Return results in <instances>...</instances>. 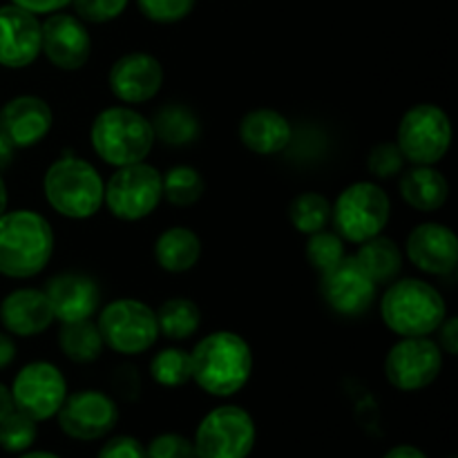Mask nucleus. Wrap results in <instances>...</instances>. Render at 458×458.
I'll use <instances>...</instances> for the list:
<instances>
[{"label": "nucleus", "mask_w": 458, "mask_h": 458, "mask_svg": "<svg viewBox=\"0 0 458 458\" xmlns=\"http://www.w3.org/2000/svg\"><path fill=\"white\" fill-rule=\"evenodd\" d=\"M192 380L206 394L226 398L244 389L253 371V352L235 331H213L191 352Z\"/></svg>", "instance_id": "1"}, {"label": "nucleus", "mask_w": 458, "mask_h": 458, "mask_svg": "<svg viewBox=\"0 0 458 458\" xmlns=\"http://www.w3.org/2000/svg\"><path fill=\"white\" fill-rule=\"evenodd\" d=\"M54 253L52 224L36 210H4L0 215V276L34 277Z\"/></svg>", "instance_id": "2"}, {"label": "nucleus", "mask_w": 458, "mask_h": 458, "mask_svg": "<svg viewBox=\"0 0 458 458\" xmlns=\"http://www.w3.org/2000/svg\"><path fill=\"white\" fill-rule=\"evenodd\" d=\"M380 318L401 338L432 335L447 318L441 291L419 277H403L389 282L380 298Z\"/></svg>", "instance_id": "3"}, {"label": "nucleus", "mask_w": 458, "mask_h": 458, "mask_svg": "<svg viewBox=\"0 0 458 458\" xmlns=\"http://www.w3.org/2000/svg\"><path fill=\"white\" fill-rule=\"evenodd\" d=\"M89 141L106 164L121 168L146 161L155 146V132L141 112L128 106H112L94 116Z\"/></svg>", "instance_id": "4"}, {"label": "nucleus", "mask_w": 458, "mask_h": 458, "mask_svg": "<svg viewBox=\"0 0 458 458\" xmlns=\"http://www.w3.org/2000/svg\"><path fill=\"white\" fill-rule=\"evenodd\" d=\"M47 204L67 219H89L101 210L106 182L89 161L63 157L54 161L43 177Z\"/></svg>", "instance_id": "5"}, {"label": "nucleus", "mask_w": 458, "mask_h": 458, "mask_svg": "<svg viewBox=\"0 0 458 458\" xmlns=\"http://www.w3.org/2000/svg\"><path fill=\"white\" fill-rule=\"evenodd\" d=\"M392 217L389 195L374 182H356L344 188L331 206V222L344 242L362 244L376 235H383Z\"/></svg>", "instance_id": "6"}, {"label": "nucleus", "mask_w": 458, "mask_h": 458, "mask_svg": "<svg viewBox=\"0 0 458 458\" xmlns=\"http://www.w3.org/2000/svg\"><path fill=\"white\" fill-rule=\"evenodd\" d=\"M106 347L123 356H137L155 347L159 338L157 316L146 302L134 298L112 300L98 311L97 320Z\"/></svg>", "instance_id": "7"}, {"label": "nucleus", "mask_w": 458, "mask_h": 458, "mask_svg": "<svg viewBox=\"0 0 458 458\" xmlns=\"http://www.w3.org/2000/svg\"><path fill=\"white\" fill-rule=\"evenodd\" d=\"M396 146L410 164H438L452 146V121L447 112L434 103H416L398 123Z\"/></svg>", "instance_id": "8"}, {"label": "nucleus", "mask_w": 458, "mask_h": 458, "mask_svg": "<svg viewBox=\"0 0 458 458\" xmlns=\"http://www.w3.org/2000/svg\"><path fill=\"white\" fill-rule=\"evenodd\" d=\"M161 199V173L146 161L116 168L103 192V206H107V210L121 222H139L148 217L155 213Z\"/></svg>", "instance_id": "9"}, {"label": "nucleus", "mask_w": 458, "mask_h": 458, "mask_svg": "<svg viewBox=\"0 0 458 458\" xmlns=\"http://www.w3.org/2000/svg\"><path fill=\"white\" fill-rule=\"evenodd\" d=\"M192 445L197 458H249L255 445V423L244 407H215L197 425Z\"/></svg>", "instance_id": "10"}, {"label": "nucleus", "mask_w": 458, "mask_h": 458, "mask_svg": "<svg viewBox=\"0 0 458 458\" xmlns=\"http://www.w3.org/2000/svg\"><path fill=\"white\" fill-rule=\"evenodd\" d=\"M443 371V352L429 335L401 338L385 358V376L401 392H420Z\"/></svg>", "instance_id": "11"}, {"label": "nucleus", "mask_w": 458, "mask_h": 458, "mask_svg": "<svg viewBox=\"0 0 458 458\" xmlns=\"http://www.w3.org/2000/svg\"><path fill=\"white\" fill-rule=\"evenodd\" d=\"M13 407L36 423L56 416L67 398V380L56 365L36 360L22 367L12 383Z\"/></svg>", "instance_id": "12"}, {"label": "nucleus", "mask_w": 458, "mask_h": 458, "mask_svg": "<svg viewBox=\"0 0 458 458\" xmlns=\"http://www.w3.org/2000/svg\"><path fill=\"white\" fill-rule=\"evenodd\" d=\"M58 428L74 441H98L119 423V407L114 398L97 389L67 394L56 411Z\"/></svg>", "instance_id": "13"}, {"label": "nucleus", "mask_w": 458, "mask_h": 458, "mask_svg": "<svg viewBox=\"0 0 458 458\" xmlns=\"http://www.w3.org/2000/svg\"><path fill=\"white\" fill-rule=\"evenodd\" d=\"M320 293L331 311L344 318H358L371 309L378 284L367 276L353 255H344L335 267L322 273Z\"/></svg>", "instance_id": "14"}, {"label": "nucleus", "mask_w": 458, "mask_h": 458, "mask_svg": "<svg viewBox=\"0 0 458 458\" xmlns=\"http://www.w3.org/2000/svg\"><path fill=\"white\" fill-rule=\"evenodd\" d=\"M40 54H45L56 70L76 72L88 65L92 56V36L79 16L49 13L47 21L40 22Z\"/></svg>", "instance_id": "15"}, {"label": "nucleus", "mask_w": 458, "mask_h": 458, "mask_svg": "<svg viewBox=\"0 0 458 458\" xmlns=\"http://www.w3.org/2000/svg\"><path fill=\"white\" fill-rule=\"evenodd\" d=\"M110 92L125 106L148 103L164 85V67L148 52H130L116 58L107 74Z\"/></svg>", "instance_id": "16"}, {"label": "nucleus", "mask_w": 458, "mask_h": 458, "mask_svg": "<svg viewBox=\"0 0 458 458\" xmlns=\"http://www.w3.org/2000/svg\"><path fill=\"white\" fill-rule=\"evenodd\" d=\"M40 38L36 13L12 3L0 7V65L12 70L31 65L40 56Z\"/></svg>", "instance_id": "17"}, {"label": "nucleus", "mask_w": 458, "mask_h": 458, "mask_svg": "<svg viewBox=\"0 0 458 458\" xmlns=\"http://www.w3.org/2000/svg\"><path fill=\"white\" fill-rule=\"evenodd\" d=\"M49 304H52L54 320L79 322L89 320L101 307V289L97 280L85 273H58L45 286Z\"/></svg>", "instance_id": "18"}, {"label": "nucleus", "mask_w": 458, "mask_h": 458, "mask_svg": "<svg viewBox=\"0 0 458 458\" xmlns=\"http://www.w3.org/2000/svg\"><path fill=\"white\" fill-rule=\"evenodd\" d=\"M405 250L410 262L429 276H447L458 264V240L445 224H419L407 237Z\"/></svg>", "instance_id": "19"}, {"label": "nucleus", "mask_w": 458, "mask_h": 458, "mask_svg": "<svg viewBox=\"0 0 458 458\" xmlns=\"http://www.w3.org/2000/svg\"><path fill=\"white\" fill-rule=\"evenodd\" d=\"M54 125V112L45 98L21 94L0 110V132L13 148H31L43 141Z\"/></svg>", "instance_id": "20"}, {"label": "nucleus", "mask_w": 458, "mask_h": 458, "mask_svg": "<svg viewBox=\"0 0 458 458\" xmlns=\"http://www.w3.org/2000/svg\"><path fill=\"white\" fill-rule=\"evenodd\" d=\"M0 322L9 335L34 338L52 327V304L43 289H16L0 302Z\"/></svg>", "instance_id": "21"}, {"label": "nucleus", "mask_w": 458, "mask_h": 458, "mask_svg": "<svg viewBox=\"0 0 458 458\" xmlns=\"http://www.w3.org/2000/svg\"><path fill=\"white\" fill-rule=\"evenodd\" d=\"M240 141L255 155H280L291 146L293 137V125L271 107H259V110L249 112L240 121Z\"/></svg>", "instance_id": "22"}, {"label": "nucleus", "mask_w": 458, "mask_h": 458, "mask_svg": "<svg viewBox=\"0 0 458 458\" xmlns=\"http://www.w3.org/2000/svg\"><path fill=\"white\" fill-rule=\"evenodd\" d=\"M398 191L407 206L420 213H434L445 206L450 197V183L445 174L434 165H414V168L401 173Z\"/></svg>", "instance_id": "23"}, {"label": "nucleus", "mask_w": 458, "mask_h": 458, "mask_svg": "<svg viewBox=\"0 0 458 458\" xmlns=\"http://www.w3.org/2000/svg\"><path fill=\"white\" fill-rule=\"evenodd\" d=\"M201 240L186 226L165 228L155 242V259L164 271L186 273L199 262Z\"/></svg>", "instance_id": "24"}, {"label": "nucleus", "mask_w": 458, "mask_h": 458, "mask_svg": "<svg viewBox=\"0 0 458 458\" xmlns=\"http://www.w3.org/2000/svg\"><path fill=\"white\" fill-rule=\"evenodd\" d=\"M150 125L152 132H155V139H159L161 143L173 148L191 146L201 134L199 116L191 107L182 106V103L161 106L155 112V116H152Z\"/></svg>", "instance_id": "25"}, {"label": "nucleus", "mask_w": 458, "mask_h": 458, "mask_svg": "<svg viewBox=\"0 0 458 458\" xmlns=\"http://www.w3.org/2000/svg\"><path fill=\"white\" fill-rule=\"evenodd\" d=\"M358 246L360 249H358L353 258H356V262L365 268V273L376 284L380 286L396 280L403 268V250L392 237L376 235Z\"/></svg>", "instance_id": "26"}, {"label": "nucleus", "mask_w": 458, "mask_h": 458, "mask_svg": "<svg viewBox=\"0 0 458 458\" xmlns=\"http://www.w3.org/2000/svg\"><path fill=\"white\" fill-rule=\"evenodd\" d=\"M58 347L76 365H89L98 360L106 349L97 322L79 320V322H63L58 331Z\"/></svg>", "instance_id": "27"}, {"label": "nucleus", "mask_w": 458, "mask_h": 458, "mask_svg": "<svg viewBox=\"0 0 458 458\" xmlns=\"http://www.w3.org/2000/svg\"><path fill=\"white\" fill-rule=\"evenodd\" d=\"M159 334L170 340H188L199 331L201 309L191 298H170L155 311Z\"/></svg>", "instance_id": "28"}, {"label": "nucleus", "mask_w": 458, "mask_h": 458, "mask_svg": "<svg viewBox=\"0 0 458 458\" xmlns=\"http://www.w3.org/2000/svg\"><path fill=\"white\" fill-rule=\"evenodd\" d=\"M289 219L295 231L302 233V235L325 231L331 224V201L322 192H300L298 197L291 199Z\"/></svg>", "instance_id": "29"}, {"label": "nucleus", "mask_w": 458, "mask_h": 458, "mask_svg": "<svg viewBox=\"0 0 458 458\" xmlns=\"http://www.w3.org/2000/svg\"><path fill=\"white\" fill-rule=\"evenodd\" d=\"M161 191L164 199L177 208H188L197 204L206 191V182L201 173L192 165H173L165 174H161Z\"/></svg>", "instance_id": "30"}, {"label": "nucleus", "mask_w": 458, "mask_h": 458, "mask_svg": "<svg viewBox=\"0 0 458 458\" xmlns=\"http://www.w3.org/2000/svg\"><path fill=\"white\" fill-rule=\"evenodd\" d=\"M150 376L161 387H183L192 380L191 352L182 347L161 349L150 360Z\"/></svg>", "instance_id": "31"}, {"label": "nucleus", "mask_w": 458, "mask_h": 458, "mask_svg": "<svg viewBox=\"0 0 458 458\" xmlns=\"http://www.w3.org/2000/svg\"><path fill=\"white\" fill-rule=\"evenodd\" d=\"M38 437V423L22 411L13 410L0 420V447L9 454H22L30 450Z\"/></svg>", "instance_id": "32"}, {"label": "nucleus", "mask_w": 458, "mask_h": 458, "mask_svg": "<svg viewBox=\"0 0 458 458\" xmlns=\"http://www.w3.org/2000/svg\"><path fill=\"white\" fill-rule=\"evenodd\" d=\"M307 262L311 268L325 273L344 258V240L335 231H318L307 240Z\"/></svg>", "instance_id": "33"}, {"label": "nucleus", "mask_w": 458, "mask_h": 458, "mask_svg": "<svg viewBox=\"0 0 458 458\" xmlns=\"http://www.w3.org/2000/svg\"><path fill=\"white\" fill-rule=\"evenodd\" d=\"M367 168H369V173L376 179H392L403 173V168H405V157H403L396 141L376 143L369 150V157H367Z\"/></svg>", "instance_id": "34"}, {"label": "nucleus", "mask_w": 458, "mask_h": 458, "mask_svg": "<svg viewBox=\"0 0 458 458\" xmlns=\"http://www.w3.org/2000/svg\"><path fill=\"white\" fill-rule=\"evenodd\" d=\"M139 12L152 22L173 25L183 21L195 7V0H137Z\"/></svg>", "instance_id": "35"}, {"label": "nucleus", "mask_w": 458, "mask_h": 458, "mask_svg": "<svg viewBox=\"0 0 458 458\" xmlns=\"http://www.w3.org/2000/svg\"><path fill=\"white\" fill-rule=\"evenodd\" d=\"M130 0H72L74 16H79L83 22H110L119 18L125 12Z\"/></svg>", "instance_id": "36"}, {"label": "nucleus", "mask_w": 458, "mask_h": 458, "mask_svg": "<svg viewBox=\"0 0 458 458\" xmlns=\"http://www.w3.org/2000/svg\"><path fill=\"white\" fill-rule=\"evenodd\" d=\"M148 458H197L191 438L177 432H165L152 438L146 447Z\"/></svg>", "instance_id": "37"}, {"label": "nucleus", "mask_w": 458, "mask_h": 458, "mask_svg": "<svg viewBox=\"0 0 458 458\" xmlns=\"http://www.w3.org/2000/svg\"><path fill=\"white\" fill-rule=\"evenodd\" d=\"M97 458H148L146 445L132 437H114L101 447Z\"/></svg>", "instance_id": "38"}, {"label": "nucleus", "mask_w": 458, "mask_h": 458, "mask_svg": "<svg viewBox=\"0 0 458 458\" xmlns=\"http://www.w3.org/2000/svg\"><path fill=\"white\" fill-rule=\"evenodd\" d=\"M437 331L441 334L438 335V347H441V352L450 353V356H456L458 353V318L447 316Z\"/></svg>", "instance_id": "39"}, {"label": "nucleus", "mask_w": 458, "mask_h": 458, "mask_svg": "<svg viewBox=\"0 0 458 458\" xmlns=\"http://www.w3.org/2000/svg\"><path fill=\"white\" fill-rule=\"evenodd\" d=\"M12 4H18V7L40 16V13L61 12V9H65L67 4H72V0H12Z\"/></svg>", "instance_id": "40"}, {"label": "nucleus", "mask_w": 458, "mask_h": 458, "mask_svg": "<svg viewBox=\"0 0 458 458\" xmlns=\"http://www.w3.org/2000/svg\"><path fill=\"white\" fill-rule=\"evenodd\" d=\"M13 358H16V343H13L7 331H0V371L7 369Z\"/></svg>", "instance_id": "41"}, {"label": "nucleus", "mask_w": 458, "mask_h": 458, "mask_svg": "<svg viewBox=\"0 0 458 458\" xmlns=\"http://www.w3.org/2000/svg\"><path fill=\"white\" fill-rule=\"evenodd\" d=\"M383 458H428V454L414 445H398L392 447Z\"/></svg>", "instance_id": "42"}, {"label": "nucleus", "mask_w": 458, "mask_h": 458, "mask_svg": "<svg viewBox=\"0 0 458 458\" xmlns=\"http://www.w3.org/2000/svg\"><path fill=\"white\" fill-rule=\"evenodd\" d=\"M13 152H16L13 143L9 141V139L4 137L3 132H0V170H4L9 164H12V161H13Z\"/></svg>", "instance_id": "43"}, {"label": "nucleus", "mask_w": 458, "mask_h": 458, "mask_svg": "<svg viewBox=\"0 0 458 458\" xmlns=\"http://www.w3.org/2000/svg\"><path fill=\"white\" fill-rule=\"evenodd\" d=\"M16 410L13 407V398H12V389L7 387V385L0 383V420L4 419V416H9L12 411Z\"/></svg>", "instance_id": "44"}, {"label": "nucleus", "mask_w": 458, "mask_h": 458, "mask_svg": "<svg viewBox=\"0 0 458 458\" xmlns=\"http://www.w3.org/2000/svg\"><path fill=\"white\" fill-rule=\"evenodd\" d=\"M7 210V186H4V179L0 174V215Z\"/></svg>", "instance_id": "45"}, {"label": "nucleus", "mask_w": 458, "mask_h": 458, "mask_svg": "<svg viewBox=\"0 0 458 458\" xmlns=\"http://www.w3.org/2000/svg\"><path fill=\"white\" fill-rule=\"evenodd\" d=\"M18 458H61V456L52 454V452H22Z\"/></svg>", "instance_id": "46"}, {"label": "nucleus", "mask_w": 458, "mask_h": 458, "mask_svg": "<svg viewBox=\"0 0 458 458\" xmlns=\"http://www.w3.org/2000/svg\"><path fill=\"white\" fill-rule=\"evenodd\" d=\"M450 458H454V456H450Z\"/></svg>", "instance_id": "47"}]
</instances>
